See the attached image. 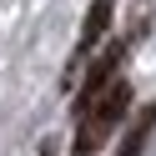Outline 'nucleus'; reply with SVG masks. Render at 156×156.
<instances>
[{"instance_id": "1", "label": "nucleus", "mask_w": 156, "mask_h": 156, "mask_svg": "<svg viewBox=\"0 0 156 156\" xmlns=\"http://www.w3.org/2000/svg\"><path fill=\"white\" fill-rule=\"evenodd\" d=\"M126 111H131V86L121 76L111 86H101L91 101H81L76 106V156H96L116 136V126L126 121Z\"/></svg>"}, {"instance_id": "2", "label": "nucleus", "mask_w": 156, "mask_h": 156, "mask_svg": "<svg viewBox=\"0 0 156 156\" xmlns=\"http://www.w3.org/2000/svg\"><path fill=\"white\" fill-rule=\"evenodd\" d=\"M126 45H131V41H111V45L101 51V61H96L91 71H86V81H81V96H76V106H81V101H91L101 86H111V81H116V66L126 61Z\"/></svg>"}, {"instance_id": "3", "label": "nucleus", "mask_w": 156, "mask_h": 156, "mask_svg": "<svg viewBox=\"0 0 156 156\" xmlns=\"http://www.w3.org/2000/svg\"><path fill=\"white\" fill-rule=\"evenodd\" d=\"M111 0H91V10H86V30H81V55L71 61V71H66V81H76V71H81V61H86V51H91L96 41L106 35V25H111Z\"/></svg>"}, {"instance_id": "4", "label": "nucleus", "mask_w": 156, "mask_h": 156, "mask_svg": "<svg viewBox=\"0 0 156 156\" xmlns=\"http://www.w3.org/2000/svg\"><path fill=\"white\" fill-rule=\"evenodd\" d=\"M151 131H156V101L136 111V121L126 126V136H121V146H116V156H141L146 141H151Z\"/></svg>"}]
</instances>
